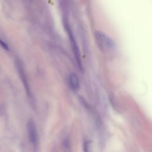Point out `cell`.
I'll use <instances>...</instances> for the list:
<instances>
[{"label": "cell", "mask_w": 152, "mask_h": 152, "mask_svg": "<svg viewBox=\"0 0 152 152\" xmlns=\"http://www.w3.org/2000/svg\"><path fill=\"white\" fill-rule=\"evenodd\" d=\"M63 23H64V28L68 34V38H69V40L71 43V45L72 46L73 52H74V55L76 61H77V65L79 66V68L80 70L83 71V64H82V59H81V55H80V50L79 48V46L78 44L77 43V41L75 40V38L74 36L73 32L72 31V29H71L70 25L68 23V20L66 18H64L63 20Z\"/></svg>", "instance_id": "obj_1"}, {"label": "cell", "mask_w": 152, "mask_h": 152, "mask_svg": "<svg viewBox=\"0 0 152 152\" xmlns=\"http://www.w3.org/2000/svg\"><path fill=\"white\" fill-rule=\"evenodd\" d=\"M95 39L99 48L104 51H111L115 48L114 41L106 34L101 31L95 32Z\"/></svg>", "instance_id": "obj_2"}, {"label": "cell", "mask_w": 152, "mask_h": 152, "mask_svg": "<svg viewBox=\"0 0 152 152\" xmlns=\"http://www.w3.org/2000/svg\"><path fill=\"white\" fill-rule=\"evenodd\" d=\"M27 130L29 140L34 149L36 150L38 147V132L36 124L32 119H29L27 124Z\"/></svg>", "instance_id": "obj_3"}, {"label": "cell", "mask_w": 152, "mask_h": 152, "mask_svg": "<svg viewBox=\"0 0 152 152\" xmlns=\"http://www.w3.org/2000/svg\"><path fill=\"white\" fill-rule=\"evenodd\" d=\"M17 68L18 69V72L19 73L20 77L22 79V81L23 83V85L25 86L26 91L27 92L28 95L31 98L32 95H31V92H30V87L28 82V79L26 77V75L24 70V68L23 67L22 64L20 62V61H17Z\"/></svg>", "instance_id": "obj_4"}, {"label": "cell", "mask_w": 152, "mask_h": 152, "mask_svg": "<svg viewBox=\"0 0 152 152\" xmlns=\"http://www.w3.org/2000/svg\"><path fill=\"white\" fill-rule=\"evenodd\" d=\"M69 84L71 88L77 91L80 88V81L77 75L75 73H71L69 75Z\"/></svg>", "instance_id": "obj_5"}, {"label": "cell", "mask_w": 152, "mask_h": 152, "mask_svg": "<svg viewBox=\"0 0 152 152\" xmlns=\"http://www.w3.org/2000/svg\"><path fill=\"white\" fill-rule=\"evenodd\" d=\"M62 148L64 152H72L69 140L67 138L64 140L62 142Z\"/></svg>", "instance_id": "obj_6"}, {"label": "cell", "mask_w": 152, "mask_h": 152, "mask_svg": "<svg viewBox=\"0 0 152 152\" xmlns=\"http://www.w3.org/2000/svg\"><path fill=\"white\" fill-rule=\"evenodd\" d=\"M90 142L89 141H85L83 144V152H92L90 147Z\"/></svg>", "instance_id": "obj_7"}, {"label": "cell", "mask_w": 152, "mask_h": 152, "mask_svg": "<svg viewBox=\"0 0 152 152\" xmlns=\"http://www.w3.org/2000/svg\"><path fill=\"white\" fill-rule=\"evenodd\" d=\"M0 45H1V46L4 48L6 50H7L9 51V46L6 44V43H5L3 41L0 39Z\"/></svg>", "instance_id": "obj_8"}]
</instances>
